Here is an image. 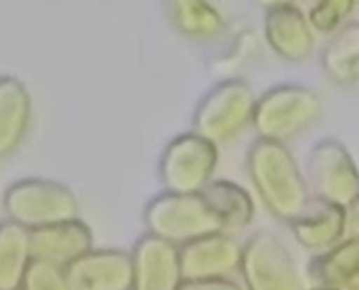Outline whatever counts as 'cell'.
Listing matches in <instances>:
<instances>
[{"label":"cell","instance_id":"16","mask_svg":"<svg viewBox=\"0 0 359 290\" xmlns=\"http://www.w3.org/2000/svg\"><path fill=\"white\" fill-rule=\"evenodd\" d=\"M307 276L316 286L332 290L359 289V238H345L326 253L313 255Z\"/></svg>","mask_w":359,"mask_h":290},{"label":"cell","instance_id":"3","mask_svg":"<svg viewBox=\"0 0 359 290\" xmlns=\"http://www.w3.org/2000/svg\"><path fill=\"white\" fill-rule=\"evenodd\" d=\"M8 221L34 232L80 217V202L74 190L61 181L25 177L8 185L2 198Z\"/></svg>","mask_w":359,"mask_h":290},{"label":"cell","instance_id":"14","mask_svg":"<svg viewBox=\"0 0 359 290\" xmlns=\"http://www.w3.org/2000/svg\"><path fill=\"white\" fill-rule=\"evenodd\" d=\"M288 228L305 251L320 255L345 240V209L311 196L303 213Z\"/></svg>","mask_w":359,"mask_h":290},{"label":"cell","instance_id":"19","mask_svg":"<svg viewBox=\"0 0 359 290\" xmlns=\"http://www.w3.org/2000/svg\"><path fill=\"white\" fill-rule=\"evenodd\" d=\"M322 70L337 86H353L359 82V21H349L330 36L322 51Z\"/></svg>","mask_w":359,"mask_h":290},{"label":"cell","instance_id":"20","mask_svg":"<svg viewBox=\"0 0 359 290\" xmlns=\"http://www.w3.org/2000/svg\"><path fill=\"white\" fill-rule=\"evenodd\" d=\"M32 261V232L8 219L0 221V290H21Z\"/></svg>","mask_w":359,"mask_h":290},{"label":"cell","instance_id":"10","mask_svg":"<svg viewBox=\"0 0 359 290\" xmlns=\"http://www.w3.org/2000/svg\"><path fill=\"white\" fill-rule=\"evenodd\" d=\"M263 36L269 48L290 63H301L316 51V32L307 13L294 2H273L265 6Z\"/></svg>","mask_w":359,"mask_h":290},{"label":"cell","instance_id":"25","mask_svg":"<svg viewBox=\"0 0 359 290\" xmlns=\"http://www.w3.org/2000/svg\"><path fill=\"white\" fill-rule=\"evenodd\" d=\"M345 238H359V196L345 209Z\"/></svg>","mask_w":359,"mask_h":290},{"label":"cell","instance_id":"7","mask_svg":"<svg viewBox=\"0 0 359 290\" xmlns=\"http://www.w3.org/2000/svg\"><path fill=\"white\" fill-rule=\"evenodd\" d=\"M240 276L244 290H307L290 249L269 230L244 242Z\"/></svg>","mask_w":359,"mask_h":290},{"label":"cell","instance_id":"1","mask_svg":"<svg viewBox=\"0 0 359 290\" xmlns=\"http://www.w3.org/2000/svg\"><path fill=\"white\" fill-rule=\"evenodd\" d=\"M246 171L265 209L282 223L297 219L311 200L307 179L286 143L257 139L248 147Z\"/></svg>","mask_w":359,"mask_h":290},{"label":"cell","instance_id":"18","mask_svg":"<svg viewBox=\"0 0 359 290\" xmlns=\"http://www.w3.org/2000/svg\"><path fill=\"white\" fill-rule=\"evenodd\" d=\"M210 211L221 223V232L236 236L255 219V200L246 187L229 179H212L202 192Z\"/></svg>","mask_w":359,"mask_h":290},{"label":"cell","instance_id":"4","mask_svg":"<svg viewBox=\"0 0 359 290\" xmlns=\"http://www.w3.org/2000/svg\"><path fill=\"white\" fill-rule=\"evenodd\" d=\"M257 93L244 78L219 80L198 103L191 131L217 147L238 139L252 126Z\"/></svg>","mask_w":359,"mask_h":290},{"label":"cell","instance_id":"2","mask_svg":"<svg viewBox=\"0 0 359 290\" xmlns=\"http://www.w3.org/2000/svg\"><path fill=\"white\" fill-rule=\"evenodd\" d=\"M324 114V101L311 86L284 82L257 97L252 128L257 139L288 143L316 126Z\"/></svg>","mask_w":359,"mask_h":290},{"label":"cell","instance_id":"26","mask_svg":"<svg viewBox=\"0 0 359 290\" xmlns=\"http://www.w3.org/2000/svg\"><path fill=\"white\" fill-rule=\"evenodd\" d=\"M307 290H332V289H324V286H313V289H307Z\"/></svg>","mask_w":359,"mask_h":290},{"label":"cell","instance_id":"6","mask_svg":"<svg viewBox=\"0 0 359 290\" xmlns=\"http://www.w3.org/2000/svg\"><path fill=\"white\" fill-rule=\"evenodd\" d=\"M219 166V147L194 131L170 139L160 156L158 175L164 192L200 194Z\"/></svg>","mask_w":359,"mask_h":290},{"label":"cell","instance_id":"8","mask_svg":"<svg viewBox=\"0 0 359 290\" xmlns=\"http://www.w3.org/2000/svg\"><path fill=\"white\" fill-rule=\"evenodd\" d=\"M307 185L311 196L347 209L359 196V169L349 147L334 139L318 141L307 156Z\"/></svg>","mask_w":359,"mask_h":290},{"label":"cell","instance_id":"13","mask_svg":"<svg viewBox=\"0 0 359 290\" xmlns=\"http://www.w3.org/2000/svg\"><path fill=\"white\" fill-rule=\"evenodd\" d=\"M93 244H95L93 232L88 223H84L80 217L32 232L34 261H44L61 270L69 268L82 255L93 251L95 249Z\"/></svg>","mask_w":359,"mask_h":290},{"label":"cell","instance_id":"11","mask_svg":"<svg viewBox=\"0 0 359 290\" xmlns=\"http://www.w3.org/2000/svg\"><path fill=\"white\" fill-rule=\"evenodd\" d=\"M133 290H179L183 280L179 246L145 234L130 253Z\"/></svg>","mask_w":359,"mask_h":290},{"label":"cell","instance_id":"17","mask_svg":"<svg viewBox=\"0 0 359 290\" xmlns=\"http://www.w3.org/2000/svg\"><path fill=\"white\" fill-rule=\"evenodd\" d=\"M168 21L179 36L194 42H215L227 34L223 11L204 0H172L166 6Z\"/></svg>","mask_w":359,"mask_h":290},{"label":"cell","instance_id":"27","mask_svg":"<svg viewBox=\"0 0 359 290\" xmlns=\"http://www.w3.org/2000/svg\"><path fill=\"white\" fill-rule=\"evenodd\" d=\"M358 290H359V289H358Z\"/></svg>","mask_w":359,"mask_h":290},{"label":"cell","instance_id":"22","mask_svg":"<svg viewBox=\"0 0 359 290\" xmlns=\"http://www.w3.org/2000/svg\"><path fill=\"white\" fill-rule=\"evenodd\" d=\"M257 53V38L252 32H242L229 46L227 53H223L217 61H215V70L221 74V80H227V78H236L233 72L242 65L248 63L250 57H255Z\"/></svg>","mask_w":359,"mask_h":290},{"label":"cell","instance_id":"21","mask_svg":"<svg viewBox=\"0 0 359 290\" xmlns=\"http://www.w3.org/2000/svg\"><path fill=\"white\" fill-rule=\"evenodd\" d=\"M355 8L358 2L353 0H322L307 11V19L316 36L318 34L334 36L339 29H343L349 23V17L353 15Z\"/></svg>","mask_w":359,"mask_h":290},{"label":"cell","instance_id":"9","mask_svg":"<svg viewBox=\"0 0 359 290\" xmlns=\"http://www.w3.org/2000/svg\"><path fill=\"white\" fill-rule=\"evenodd\" d=\"M244 244L238 236L217 232L179 246L183 280H223L240 272Z\"/></svg>","mask_w":359,"mask_h":290},{"label":"cell","instance_id":"5","mask_svg":"<svg viewBox=\"0 0 359 290\" xmlns=\"http://www.w3.org/2000/svg\"><path fill=\"white\" fill-rule=\"evenodd\" d=\"M143 223L149 236L175 246L221 232V223L202 194L162 192L147 202Z\"/></svg>","mask_w":359,"mask_h":290},{"label":"cell","instance_id":"15","mask_svg":"<svg viewBox=\"0 0 359 290\" xmlns=\"http://www.w3.org/2000/svg\"><path fill=\"white\" fill-rule=\"evenodd\" d=\"M34 118V99L17 76H0V158L19 152Z\"/></svg>","mask_w":359,"mask_h":290},{"label":"cell","instance_id":"24","mask_svg":"<svg viewBox=\"0 0 359 290\" xmlns=\"http://www.w3.org/2000/svg\"><path fill=\"white\" fill-rule=\"evenodd\" d=\"M179 290H244L236 280L223 278V280H185Z\"/></svg>","mask_w":359,"mask_h":290},{"label":"cell","instance_id":"12","mask_svg":"<svg viewBox=\"0 0 359 290\" xmlns=\"http://www.w3.org/2000/svg\"><path fill=\"white\" fill-rule=\"evenodd\" d=\"M72 290H133L130 253L116 249H93L65 268Z\"/></svg>","mask_w":359,"mask_h":290},{"label":"cell","instance_id":"23","mask_svg":"<svg viewBox=\"0 0 359 290\" xmlns=\"http://www.w3.org/2000/svg\"><path fill=\"white\" fill-rule=\"evenodd\" d=\"M21 290H72L65 278V270L44 263V261H32V265L25 272Z\"/></svg>","mask_w":359,"mask_h":290}]
</instances>
